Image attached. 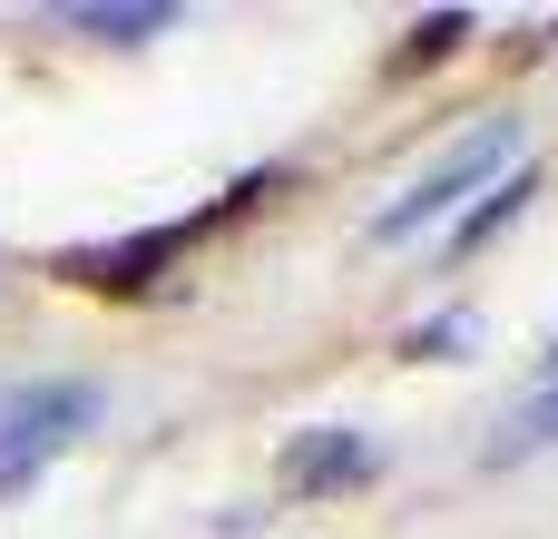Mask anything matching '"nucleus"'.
<instances>
[{"label": "nucleus", "instance_id": "423d86ee", "mask_svg": "<svg viewBox=\"0 0 558 539\" xmlns=\"http://www.w3.org/2000/svg\"><path fill=\"white\" fill-rule=\"evenodd\" d=\"M69 29H88V39H118V49H137V39L177 29V10H167V0H78V10H69Z\"/></svg>", "mask_w": 558, "mask_h": 539}, {"label": "nucleus", "instance_id": "1a4fd4ad", "mask_svg": "<svg viewBox=\"0 0 558 539\" xmlns=\"http://www.w3.org/2000/svg\"><path fill=\"white\" fill-rule=\"evenodd\" d=\"M471 334H481L471 314H432V324H412V334H402V354H432V363H461V344H471Z\"/></svg>", "mask_w": 558, "mask_h": 539}, {"label": "nucleus", "instance_id": "6e6552de", "mask_svg": "<svg viewBox=\"0 0 558 539\" xmlns=\"http://www.w3.org/2000/svg\"><path fill=\"white\" fill-rule=\"evenodd\" d=\"M471 39V10H432V20H412V39H402V59L392 69H422V59H451Z\"/></svg>", "mask_w": 558, "mask_h": 539}, {"label": "nucleus", "instance_id": "0eeeda50", "mask_svg": "<svg viewBox=\"0 0 558 539\" xmlns=\"http://www.w3.org/2000/svg\"><path fill=\"white\" fill-rule=\"evenodd\" d=\"M520 206H530V167H510L500 187H481V206H471V216L451 226V245H461V255H471V245H490V236H500V226H510Z\"/></svg>", "mask_w": 558, "mask_h": 539}, {"label": "nucleus", "instance_id": "7ed1b4c3", "mask_svg": "<svg viewBox=\"0 0 558 539\" xmlns=\"http://www.w3.org/2000/svg\"><path fill=\"white\" fill-rule=\"evenodd\" d=\"M186 245H196V216H186V226L118 236V245H69V255H59V275H69V285H88V295H147Z\"/></svg>", "mask_w": 558, "mask_h": 539}, {"label": "nucleus", "instance_id": "39448f33", "mask_svg": "<svg viewBox=\"0 0 558 539\" xmlns=\"http://www.w3.org/2000/svg\"><path fill=\"white\" fill-rule=\"evenodd\" d=\"M549 442H558V344L539 354V373H530V393H520V403H510V412L490 422V442H481V462H490V471H520V462H539Z\"/></svg>", "mask_w": 558, "mask_h": 539}, {"label": "nucleus", "instance_id": "f257e3e1", "mask_svg": "<svg viewBox=\"0 0 558 539\" xmlns=\"http://www.w3.org/2000/svg\"><path fill=\"white\" fill-rule=\"evenodd\" d=\"M520 167V118H481L422 187H402L383 216H373V245H412V236H432V226H451V216H471V196L481 187H500Z\"/></svg>", "mask_w": 558, "mask_h": 539}, {"label": "nucleus", "instance_id": "f03ea898", "mask_svg": "<svg viewBox=\"0 0 558 539\" xmlns=\"http://www.w3.org/2000/svg\"><path fill=\"white\" fill-rule=\"evenodd\" d=\"M88 422H98V383H20V393H0V491L49 471Z\"/></svg>", "mask_w": 558, "mask_h": 539}, {"label": "nucleus", "instance_id": "20e7f679", "mask_svg": "<svg viewBox=\"0 0 558 539\" xmlns=\"http://www.w3.org/2000/svg\"><path fill=\"white\" fill-rule=\"evenodd\" d=\"M373 471H383V452H373V432H353V422H314V432H294V442H284V462H275V481H284L294 501L363 491Z\"/></svg>", "mask_w": 558, "mask_h": 539}]
</instances>
